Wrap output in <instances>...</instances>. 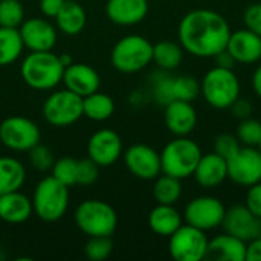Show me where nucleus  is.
I'll list each match as a JSON object with an SVG mask.
<instances>
[{"label": "nucleus", "instance_id": "obj_18", "mask_svg": "<svg viewBox=\"0 0 261 261\" xmlns=\"http://www.w3.org/2000/svg\"><path fill=\"white\" fill-rule=\"evenodd\" d=\"M63 84L67 90L80 95L81 98L99 90L101 76L95 67L84 63H72L64 67Z\"/></svg>", "mask_w": 261, "mask_h": 261}, {"label": "nucleus", "instance_id": "obj_8", "mask_svg": "<svg viewBox=\"0 0 261 261\" xmlns=\"http://www.w3.org/2000/svg\"><path fill=\"white\" fill-rule=\"evenodd\" d=\"M43 118L54 127H69L83 118V98L67 89L52 92L43 104Z\"/></svg>", "mask_w": 261, "mask_h": 261}, {"label": "nucleus", "instance_id": "obj_16", "mask_svg": "<svg viewBox=\"0 0 261 261\" xmlns=\"http://www.w3.org/2000/svg\"><path fill=\"white\" fill-rule=\"evenodd\" d=\"M24 47L31 52L52 50L57 44V29L52 23L41 17L24 18L18 28Z\"/></svg>", "mask_w": 261, "mask_h": 261}, {"label": "nucleus", "instance_id": "obj_34", "mask_svg": "<svg viewBox=\"0 0 261 261\" xmlns=\"http://www.w3.org/2000/svg\"><path fill=\"white\" fill-rule=\"evenodd\" d=\"M113 251V242L110 237H89L84 245V255L90 261H104Z\"/></svg>", "mask_w": 261, "mask_h": 261}, {"label": "nucleus", "instance_id": "obj_12", "mask_svg": "<svg viewBox=\"0 0 261 261\" xmlns=\"http://www.w3.org/2000/svg\"><path fill=\"white\" fill-rule=\"evenodd\" d=\"M228 179L236 185L249 188L261 182V151L257 147L242 145L228 161Z\"/></svg>", "mask_w": 261, "mask_h": 261}, {"label": "nucleus", "instance_id": "obj_25", "mask_svg": "<svg viewBox=\"0 0 261 261\" xmlns=\"http://www.w3.org/2000/svg\"><path fill=\"white\" fill-rule=\"evenodd\" d=\"M57 28L66 35H78L84 31L87 23L86 9L75 0H66L55 17Z\"/></svg>", "mask_w": 261, "mask_h": 261}, {"label": "nucleus", "instance_id": "obj_9", "mask_svg": "<svg viewBox=\"0 0 261 261\" xmlns=\"http://www.w3.org/2000/svg\"><path fill=\"white\" fill-rule=\"evenodd\" d=\"M208 242L205 231L184 223L168 237V252L176 261H202L206 255Z\"/></svg>", "mask_w": 261, "mask_h": 261}, {"label": "nucleus", "instance_id": "obj_7", "mask_svg": "<svg viewBox=\"0 0 261 261\" xmlns=\"http://www.w3.org/2000/svg\"><path fill=\"white\" fill-rule=\"evenodd\" d=\"M31 200L34 213L43 222H57L69 208V187L47 176L37 184Z\"/></svg>", "mask_w": 261, "mask_h": 261}, {"label": "nucleus", "instance_id": "obj_32", "mask_svg": "<svg viewBox=\"0 0 261 261\" xmlns=\"http://www.w3.org/2000/svg\"><path fill=\"white\" fill-rule=\"evenodd\" d=\"M24 20V8L20 0H0V26L20 28Z\"/></svg>", "mask_w": 261, "mask_h": 261}, {"label": "nucleus", "instance_id": "obj_31", "mask_svg": "<svg viewBox=\"0 0 261 261\" xmlns=\"http://www.w3.org/2000/svg\"><path fill=\"white\" fill-rule=\"evenodd\" d=\"M200 95V81L191 75L173 76V96L174 99L193 102Z\"/></svg>", "mask_w": 261, "mask_h": 261}, {"label": "nucleus", "instance_id": "obj_39", "mask_svg": "<svg viewBox=\"0 0 261 261\" xmlns=\"http://www.w3.org/2000/svg\"><path fill=\"white\" fill-rule=\"evenodd\" d=\"M242 147L239 138L231 133H220L214 139V153L225 158L226 161Z\"/></svg>", "mask_w": 261, "mask_h": 261}, {"label": "nucleus", "instance_id": "obj_41", "mask_svg": "<svg viewBox=\"0 0 261 261\" xmlns=\"http://www.w3.org/2000/svg\"><path fill=\"white\" fill-rule=\"evenodd\" d=\"M245 205L261 219V182H257L248 188L246 197H245Z\"/></svg>", "mask_w": 261, "mask_h": 261}, {"label": "nucleus", "instance_id": "obj_21", "mask_svg": "<svg viewBox=\"0 0 261 261\" xmlns=\"http://www.w3.org/2000/svg\"><path fill=\"white\" fill-rule=\"evenodd\" d=\"M148 14V0H107L106 15L118 26H135Z\"/></svg>", "mask_w": 261, "mask_h": 261}, {"label": "nucleus", "instance_id": "obj_44", "mask_svg": "<svg viewBox=\"0 0 261 261\" xmlns=\"http://www.w3.org/2000/svg\"><path fill=\"white\" fill-rule=\"evenodd\" d=\"M246 261H261V236L246 243Z\"/></svg>", "mask_w": 261, "mask_h": 261}, {"label": "nucleus", "instance_id": "obj_1", "mask_svg": "<svg viewBox=\"0 0 261 261\" xmlns=\"http://www.w3.org/2000/svg\"><path fill=\"white\" fill-rule=\"evenodd\" d=\"M231 26L217 11L199 8L187 12L177 28V38L185 52L196 58H214L226 49Z\"/></svg>", "mask_w": 261, "mask_h": 261}, {"label": "nucleus", "instance_id": "obj_6", "mask_svg": "<svg viewBox=\"0 0 261 261\" xmlns=\"http://www.w3.org/2000/svg\"><path fill=\"white\" fill-rule=\"evenodd\" d=\"M112 66L121 73H136L153 61V43L138 34L119 38L110 54Z\"/></svg>", "mask_w": 261, "mask_h": 261}, {"label": "nucleus", "instance_id": "obj_2", "mask_svg": "<svg viewBox=\"0 0 261 261\" xmlns=\"http://www.w3.org/2000/svg\"><path fill=\"white\" fill-rule=\"evenodd\" d=\"M64 66L52 50L31 52L20 66L23 81L35 90H52L63 81Z\"/></svg>", "mask_w": 261, "mask_h": 261}, {"label": "nucleus", "instance_id": "obj_22", "mask_svg": "<svg viewBox=\"0 0 261 261\" xmlns=\"http://www.w3.org/2000/svg\"><path fill=\"white\" fill-rule=\"evenodd\" d=\"M205 260L246 261V243L228 232L219 234L208 242Z\"/></svg>", "mask_w": 261, "mask_h": 261}, {"label": "nucleus", "instance_id": "obj_46", "mask_svg": "<svg viewBox=\"0 0 261 261\" xmlns=\"http://www.w3.org/2000/svg\"><path fill=\"white\" fill-rule=\"evenodd\" d=\"M252 89H254L255 95L261 99V63L255 67V70L252 73Z\"/></svg>", "mask_w": 261, "mask_h": 261}, {"label": "nucleus", "instance_id": "obj_47", "mask_svg": "<svg viewBox=\"0 0 261 261\" xmlns=\"http://www.w3.org/2000/svg\"><path fill=\"white\" fill-rule=\"evenodd\" d=\"M60 60H61V63H63L64 67L73 63V60H72V57H70L69 54H61V55H60Z\"/></svg>", "mask_w": 261, "mask_h": 261}, {"label": "nucleus", "instance_id": "obj_40", "mask_svg": "<svg viewBox=\"0 0 261 261\" xmlns=\"http://www.w3.org/2000/svg\"><path fill=\"white\" fill-rule=\"evenodd\" d=\"M243 23L246 29L261 37V2H255L246 6L243 12Z\"/></svg>", "mask_w": 261, "mask_h": 261}, {"label": "nucleus", "instance_id": "obj_13", "mask_svg": "<svg viewBox=\"0 0 261 261\" xmlns=\"http://www.w3.org/2000/svg\"><path fill=\"white\" fill-rule=\"evenodd\" d=\"M124 164L127 170L141 180H154L162 173L161 153L147 144L130 145L124 151Z\"/></svg>", "mask_w": 261, "mask_h": 261}, {"label": "nucleus", "instance_id": "obj_43", "mask_svg": "<svg viewBox=\"0 0 261 261\" xmlns=\"http://www.w3.org/2000/svg\"><path fill=\"white\" fill-rule=\"evenodd\" d=\"M66 0H40V11L44 17L55 18Z\"/></svg>", "mask_w": 261, "mask_h": 261}, {"label": "nucleus", "instance_id": "obj_30", "mask_svg": "<svg viewBox=\"0 0 261 261\" xmlns=\"http://www.w3.org/2000/svg\"><path fill=\"white\" fill-rule=\"evenodd\" d=\"M24 49L17 28L0 26V66H9L17 61Z\"/></svg>", "mask_w": 261, "mask_h": 261}, {"label": "nucleus", "instance_id": "obj_29", "mask_svg": "<svg viewBox=\"0 0 261 261\" xmlns=\"http://www.w3.org/2000/svg\"><path fill=\"white\" fill-rule=\"evenodd\" d=\"M153 197L161 205H176L182 197V180L161 173L154 179Z\"/></svg>", "mask_w": 261, "mask_h": 261}, {"label": "nucleus", "instance_id": "obj_23", "mask_svg": "<svg viewBox=\"0 0 261 261\" xmlns=\"http://www.w3.org/2000/svg\"><path fill=\"white\" fill-rule=\"evenodd\" d=\"M34 213L32 200L18 191L0 196V219L11 225L24 223Z\"/></svg>", "mask_w": 261, "mask_h": 261}, {"label": "nucleus", "instance_id": "obj_33", "mask_svg": "<svg viewBox=\"0 0 261 261\" xmlns=\"http://www.w3.org/2000/svg\"><path fill=\"white\" fill-rule=\"evenodd\" d=\"M236 136L239 138L242 145L257 147L261 139V122L254 118H245L237 125Z\"/></svg>", "mask_w": 261, "mask_h": 261}, {"label": "nucleus", "instance_id": "obj_28", "mask_svg": "<svg viewBox=\"0 0 261 261\" xmlns=\"http://www.w3.org/2000/svg\"><path fill=\"white\" fill-rule=\"evenodd\" d=\"M115 112V101L99 90L83 98V115L92 121H107Z\"/></svg>", "mask_w": 261, "mask_h": 261}, {"label": "nucleus", "instance_id": "obj_48", "mask_svg": "<svg viewBox=\"0 0 261 261\" xmlns=\"http://www.w3.org/2000/svg\"><path fill=\"white\" fill-rule=\"evenodd\" d=\"M5 258V254L2 252V249H0V260H3Z\"/></svg>", "mask_w": 261, "mask_h": 261}, {"label": "nucleus", "instance_id": "obj_37", "mask_svg": "<svg viewBox=\"0 0 261 261\" xmlns=\"http://www.w3.org/2000/svg\"><path fill=\"white\" fill-rule=\"evenodd\" d=\"M99 165L95 164L89 156L76 162V185L89 187L93 185L99 177Z\"/></svg>", "mask_w": 261, "mask_h": 261}, {"label": "nucleus", "instance_id": "obj_14", "mask_svg": "<svg viewBox=\"0 0 261 261\" xmlns=\"http://www.w3.org/2000/svg\"><path fill=\"white\" fill-rule=\"evenodd\" d=\"M220 228H223L225 232L248 243L261 236V219L246 205H234L226 208Z\"/></svg>", "mask_w": 261, "mask_h": 261}, {"label": "nucleus", "instance_id": "obj_3", "mask_svg": "<svg viewBox=\"0 0 261 261\" xmlns=\"http://www.w3.org/2000/svg\"><path fill=\"white\" fill-rule=\"evenodd\" d=\"M240 80L234 69L220 66L211 67L200 83V93L205 102L217 110L229 109L240 98Z\"/></svg>", "mask_w": 261, "mask_h": 261}, {"label": "nucleus", "instance_id": "obj_11", "mask_svg": "<svg viewBox=\"0 0 261 261\" xmlns=\"http://www.w3.org/2000/svg\"><path fill=\"white\" fill-rule=\"evenodd\" d=\"M226 213L225 203L214 196H199L190 200L184 210V222L205 232L222 226Z\"/></svg>", "mask_w": 261, "mask_h": 261}, {"label": "nucleus", "instance_id": "obj_19", "mask_svg": "<svg viewBox=\"0 0 261 261\" xmlns=\"http://www.w3.org/2000/svg\"><path fill=\"white\" fill-rule=\"evenodd\" d=\"M226 50L237 64H255L261 60V37L249 29L231 32Z\"/></svg>", "mask_w": 261, "mask_h": 261}, {"label": "nucleus", "instance_id": "obj_45", "mask_svg": "<svg viewBox=\"0 0 261 261\" xmlns=\"http://www.w3.org/2000/svg\"><path fill=\"white\" fill-rule=\"evenodd\" d=\"M214 60H216V63H217V66H220V67H226V69H234V66L237 64L236 63V60L232 58V55L225 49V50H222L219 55H216L214 57Z\"/></svg>", "mask_w": 261, "mask_h": 261}, {"label": "nucleus", "instance_id": "obj_17", "mask_svg": "<svg viewBox=\"0 0 261 261\" xmlns=\"http://www.w3.org/2000/svg\"><path fill=\"white\" fill-rule=\"evenodd\" d=\"M164 122L174 136H190L197 125V112L188 101L173 99L164 107Z\"/></svg>", "mask_w": 261, "mask_h": 261}, {"label": "nucleus", "instance_id": "obj_36", "mask_svg": "<svg viewBox=\"0 0 261 261\" xmlns=\"http://www.w3.org/2000/svg\"><path fill=\"white\" fill-rule=\"evenodd\" d=\"M153 98L158 104L165 107L168 102L174 99L173 96V76L165 73H159L153 80V89H151Z\"/></svg>", "mask_w": 261, "mask_h": 261}, {"label": "nucleus", "instance_id": "obj_27", "mask_svg": "<svg viewBox=\"0 0 261 261\" xmlns=\"http://www.w3.org/2000/svg\"><path fill=\"white\" fill-rule=\"evenodd\" d=\"M184 47L180 43L171 40H162L153 44V61L164 72H171L177 69L184 60Z\"/></svg>", "mask_w": 261, "mask_h": 261}, {"label": "nucleus", "instance_id": "obj_42", "mask_svg": "<svg viewBox=\"0 0 261 261\" xmlns=\"http://www.w3.org/2000/svg\"><path fill=\"white\" fill-rule=\"evenodd\" d=\"M229 109H231L232 115L236 118H239V119L249 118L251 113H252V104L248 99H243V98H239Z\"/></svg>", "mask_w": 261, "mask_h": 261}, {"label": "nucleus", "instance_id": "obj_24", "mask_svg": "<svg viewBox=\"0 0 261 261\" xmlns=\"http://www.w3.org/2000/svg\"><path fill=\"white\" fill-rule=\"evenodd\" d=\"M184 225V216L174 208V205L158 203L148 214V226L159 237H170Z\"/></svg>", "mask_w": 261, "mask_h": 261}, {"label": "nucleus", "instance_id": "obj_5", "mask_svg": "<svg viewBox=\"0 0 261 261\" xmlns=\"http://www.w3.org/2000/svg\"><path fill=\"white\" fill-rule=\"evenodd\" d=\"M75 223L87 237H112L118 226V214L110 203L89 199L76 206Z\"/></svg>", "mask_w": 261, "mask_h": 261}, {"label": "nucleus", "instance_id": "obj_50", "mask_svg": "<svg viewBox=\"0 0 261 261\" xmlns=\"http://www.w3.org/2000/svg\"><path fill=\"white\" fill-rule=\"evenodd\" d=\"M197 2H208V0H197Z\"/></svg>", "mask_w": 261, "mask_h": 261}, {"label": "nucleus", "instance_id": "obj_15", "mask_svg": "<svg viewBox=\"0 0 261 261\" xmlns=\"http://www.w3.org/2000/svg\"><path fill=\"white\" fill-rule=\"evenodd\" d=\"M122 139L115 130L101 128L89 138L87 154L101 168L113 165L122 156Z\"/></svg>", "mask_w": 261, "mask_h": 261}, {"label": "nucleus", "instance_id": "obj_4", "mask_svg": "<svg viewBox=\"0 0 261 261\" xmlns=\"http://www.w3.org/2000/svg\"><path fill=\"white\" fill-rule=\"evenodd\" d=\"M200 158L202 150L196 141L188 136H176L161 151L162 173L184 180L193 176Z\"/></svg>", "mask_w": 261, "mask_h": 261}, {"label": "nucleus", "instance_id": "obj_10", "mask_svg": "<svg viewBox=\"0 0 261 261\" xmlns=\"http://www.w3.org/2000/svg\"><path fill=\"white\" fill-rule=\"evenodd\" d=\"M40 128L29 118L14 115L0 124V142L12 151H29L40 144Z\"/></svg>", "mask_w": 261, "mask_h": 261}, {"label": "nucleus", "instance_id": "obj_20", "mask_svg": "<svg viewBox=\"0 0 261 261\" xmlns=\"http://www.w3.org/2000/svg\"><path fill=\"white\" fill-rule=\"evenodd\" d=\"M197 185L206 190H213L220 187L228 179V164L226 159L219 156L217 153L202 154L197 167L193 173Z\"/></svg>", "mask_w": 261, "mask_h": 261}, {"label": "nucleus", "instance_id": "obj_38", "mask_svg": "<svg viewBox=\"0 0 261 261\" xmlns=\"http://www.w3.org/2000/svg\"><path fill=\"white\" fill-rule=\"evenodd\" d=\"M29 162L38 171H49L55 162V158L47 147L37 144L29 150Z\"/></svg>", "mask_w": 261, "mask_h": 261}, {"label": "nucleus", "instance_id": "obj_26", "mask_svg": "<svg viewBox=\"0 0 261 261\" xmlns=\"http://www.w3.org/2000/svg\"><path fill=\"white\" fill-rule=\"evenodd\" d=\"M26 180L24 165L11 156H0V196L18 191Z\"/></svg>", "mask_w": 261, "mask_h": 261}, {"label": "nucleus", "instance_id": "obj_49", "mask_svg": "<svg viewBox=\"0 0 261 261\" xmlns=\"http://www.w3.org/2000/svg\"><path fill=\"white\" fill-rule=\"evenodd\" d=\"M257 148L261 151V139H260V142H258V145H257Z\"/></svg>", "mask_w": 261, "mask_h": 261}, {"label": "nucleus", "instance_id": "obj_35", "mask_svg": "<svg viewBox=\"0 0 261 261\" xmlns=\"http://www.w3.org/2000/svg\"><path fill=\"white\" fill-rule=\"evenodd\" d=\"M76 159L73 158H61L55 159L50 171L52 176L64 184L66 187H73L76 185Z\"/></svg>", "mask_w": 261, "mask_h": 261}]
</instances>
